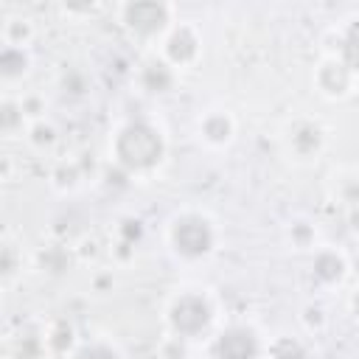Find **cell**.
<instances>
[{
	"mask_svg": "<svg viewBox=\"0 0 359 359\" xmlns=\"http://www.w3.org/2000/svg\"><path fill=\"white\" fill-rule=\"evenodd\" d=\"M165 241L171 252L182 261H202L216 250L219 230L216 222L202 210H182L174 213L165 230Z\"/></svg>",
	"mask_w": 359,
	"mask_h": 359,
	"instance_id": "2",
	"label": "cell"
},
{
	"mask_svg": "<svg viewBox=\"0 0 359 359\" xmlns=\"http://www.w3.org/2000/svg\"><path fill=\"white\" fill-rule=\"evenodd\" d=\"M165 323H168L171 334L194 339V337H199V334H205L210 328V323H213V303L199 289H185V292H180L168 303Z\"/></svg>",
	"mask_w": 359,
	"mask_h": 359,
	"instance_id": "4",
	"label": "cell"
},
{
	"mask_svg": "<svg viewBox=\"0 0 359 359\" xmlns=\"http://www.w3.org/2000/svg\"><path fill=\"white\" fill-rule=\"evenodd\" d=\"M283 140H286V151L294 160L309 163V160H317L325 149V126L317 118H294L286 126Z\"/></svg>",
	"mask_w": 359,
	"mask_h": 359,
	"instance_id": "7",
	"label": "cell"
},
{
	"mask_svg": "<svg viewBox=\"0 0 359 359\" xmlns=\"http://www.w3.org/2000/svg\"><path fill=\"white\" fill-rule=\"evenodd\" d=\"M81 177H84V168L79 165V160H76V157H65V160H59V163L53 165V171H50V185H53L56 191H73V188L81 182Z\"/></svg>",
	"mask_w": 359,
	"mask_h": 359,
	"instance_id": "16",
	"label": "cell"
},
{
	"mask_svg": "<svg viewBox=\"0 0 359 359\" xmlns=\"http://www.w3.org/2000/svg\"><path fill=\"white\" fill-rule=\"evenodd\" d=\"M348 65L351 70L359 76V20H353L345 31H342V42H339V50H337Z\"/></svg>",
	"mask_w": 359,
	"mask_h": 359,
	"instance_id": "18",
	"label": "cell"
},
{
	"mask_svg": "<svg viewBox=\"0 0 359 359\" xmlns=\"http://www.w3.org/2000/svg\"><path fill=\"white\" fill-rule=\"evenodd\" d=\"M196 135L208 149H227L236 140V118L227 109H208L196 121Z\"/></svg>",
	"mask_w": 359,
	"mask_h": 359,
	"instance_id": "9",
	"label": "cell"
},
{
	"mask_svg": "<svg viewBox=\"0 0 359 359\" xmlns=\"http://www.w3.org/2000/svg\"><path fill=\"white\" fill-rule=\"evenodd\" d=\"M180 81V73L163 62L157 53L146 56L140 65H137V84L143 93H154V95H163V93H171L174 84Z\"/></svg>",
	"mask_w": 359,
	"mask_h": 359,
	"instance_id": "11",
	"label": "cell"
},
{
	"mask_svg": "<svg viewBox=\"0 0 359 359\" xmlns=\"http://www.w3.org/2000/svg\"><path fill=\"white\" fill-rule=\"evenodd\" d=\"M348 255L337 247H320L311 255V278L320 286H342V280L348 278Z\"/></svg>",
	"mask_w": 359,
	"mask_h": 359,
	"instance_id": "10",
	"label": "cell"
},
{
	"mask_svg": "<svg viewBox=\"0 0 359 359\" xmlns=\"http://www.w3.org/2000/svg\"><path fill=\"white\" fill-rule=\"evenodd\" d=\"M20 98V107H22V112H25V121L28 123H34V121H42L45 118V98L39 95V93H22V95H17Z\"/></svg>",
	"mask_w": 359,
	"mask_h": 359,
	"instance_id": "24",
	"label": "cell"
},
{
	"mask_svg": "<svg viewBox=\"0 0 359 359\" xmlns=\"http://www.w3.org/2000/svg\"><path fill=\"white\" fill-rule=\"evenodd\" d=\"M67 359H123V356L118 353L115 345L95 339V342H84V345H79Z\"/></svg>",
	"mask_w": 359,
	"mask_h": 359,
	"instance_id": "21",
	"label": "cell"
},
{
	"mask_svg": "<svg viewBox=\"0 0 359 359\" xmlns=\"http://www.w3.org/2000/svg\"><path fill=\"white\" fill-rule=\"evenodd\" d=\"M191 345L185 337L177 334H165V339L160 342V359H188Z\"/></svg>",
	"mask_w": 359,
	"mask_h": 359,
	"instance_id": "22",
	"label": "cell"
},
{
	"mask_svg": "<svg viewBox=\"0 0 359 359\" xmlns=\"http://www.w3.org/2000/svg\"><path fill=\"white\" fill-rule=\"evenodd\" d=\"M317 93L328 101H342L351 98L359 87V76L351 70V65L339 56V53H325L317 65H314V76H311Z\"/></svg>",
	"mask_w": 359,
	"mask_h": 359,
	"instance_id": "6",
	"label": "cell"
},
{
	"mask_svg": "<svg viewBox=\"0 0 359 359\" xmlns=\"http://www.w3.org/2000/svg\"><path fill=\"white\" fill-rule=\"evenodd\" d=\"M45 345L50 353H73L79 345H76V328L67 323V320H56L50 323L48 334H45Z\"/></svg>",
	"mask_w": 359,
	"mask_h": 359,
	"instance_id": "14",
	"label": "cell"
},
{
	"mask_svg": "<svg viewBox=\"0 0 359 359\" xmlns=\"http://www.w3.org/2000/svg\"><path fill=\"white\" fill-rule=\"evenodd\" d=\"M0 126H3L6 137H14L17 132H25L28 121H25V112H22V107H20V98H17V95H6V98H3Z\"/></svg>",
	"mask_w": 359,
	"mask_h": 359,
	"instance_id": "17",
	"label": "cell"
},
{
	"mask_svg": "<svg viewBox=\"0 0 359 359\" xmlns=\"http://www.w3.org/2000/svg\"><path fill=\"white\" fill-rule=\"evenodd\" d=\"M348 227H351L353 236H359V205L348 208Z\"/></svg>",
	"mask_w": 359,
	"mask_h": 359,
	"instance_id": "26",
	"label": "cell"
},
{
	"mask_svg": "<svg viewBox=\"0 0 359 359\" xmlns=\"http://www.w3.org/2000/svg\"><path fill=\"white\" fill-rule=\"evenodd\" d=\"M269 359H309V351L303 348L300 339L294 337H278L272 345H269Z\"/></svg>",
	"mask_w": 359,
	"mask_h": 359,
	"instance_id": "20",
	"label": "cell"
},
{
	"mask_svg": "<svg viewBox=\"0 0 359 359\" xmlns=\"http://www.w3.org/2000/svg\"><path fill=\"white\" fill-rule=\"evenodd\" d=\"M348 309H351L353 320H359V286L351 292V297H348Z\"/></svg>",
	"mask_w": 359,
	"mask_h": 359,
	"instance_id": "27",
	"label": "cell"
},
{
	"mask_svg": "<svg viewBox=\"0 0 359 359\" xmlns=\"http://www.w3.org/2000/svg\"><path fill=\"white\" fill-rule=\"evenodd\" d=\"M261 351L258 334L247 325H230L216 334L213 339V356L216 359H255Z\"/></svg>",
	"mask_w": 359,
	"mask_h": 359,
	"instance_id": "8",
	"label": "cell"
},
{
	"mask_svg": "<svg viewBox=\"0 0 359 359\" xmlns=\"http://www.w3.org/2000/svg\"><path fill=\"white\" fill-rule=\"evenodd\" d=\"M56 140H59V132H56V126L48 121V118H42V121H34V123H28L25 126V143L34 149V151H50L53 146H56Z\"/></svg>",
	"mask_w": 359,
	"mask_h": 359,
	"instance_id": "15",
	"label": "cell"
},
{
	"mask_svg": "<svg viewBox=\"0 0 359 359\" xmlns=\"http://www.w3.org/2000/svg\"><path fill=\"white\" fill-rule=\"evenodd\" d=\"M300 323L306 325V331H323L325 328V311H323V306H317V303H309L306 309H303V314H300Z\"/></svg>",
	"mask_w": 359,
	"mask_h": 359,
	"instance_id": "25",
	"label": "cell"
},
{
	"mask_svg": "<svg viewBox=\"0 0 359 359\" xmlns=\"http://www.w3.org/2000/svg\"><path fill=\"white\" fill-rule=\"evenodd\" d=\"M0 36L6 48H28L34 39V20L25 14H6Z\"/></svg>",
	"mask_w": 359,
	"mask_h": 359,
	"instance_id": "12",
	"label": "cell"
},
{
	"mask_svg": "<svg viewBox=\"0 0 359 359\" xmlns=\"http://www.w3.org/2000/svg\"><path fill=\"white\" fill-rule=\"evenodd\" d=\"M157 56L163 62H168L177 73L180 70H191L202 59V31L188 20H177L171 25V31L160 39Z\"/></svg>",
	"mask_w": 359,
	"mask_h": 359,
	"instance_id": "5",
	"label": "cell"
},
{
	"mask_svg": "<svg viewBox=\"0 0 359 359\" xmlns=\"http://www.w3.org/2000/svg\"><path fill=\"white\" fill-rule=\"evenodd\" d=\"M28 70H31V50L28 48H6L3 45V53H0L3 81L6 84H14L22 76H28Z\"/></svg>",
	"mask_w": 359,
	"mask_h": 359,
	"instance_id": "13",
	"label": "cell"
},
{
	"mask_svg": "<svg viewBox=\"0 0 359 359\" xmlns=\"http://www.w3.org/2000/svg\"><path fill=\"white\" fill-rule=\"evenodd\" d=\"M118 22L135 39L137 45H160V39L171 31L177 22V6L174 3H121L118 6Z\"/></svg>",
	"mask_w": 359,
	"mask_h": 359,
	"instance_id": "3",
	"label": "cell"
},
{
	"mask_svg": "<svg viewBox=\"0 0 359 359\" xmlns=\"http://www.w3.org/2000/svg\"><path fill=\"white\" fill-rule=\"evenodd\" d=\"M62 90L70 93V95H84V93L90 90V79H87V73L79 70V67L65 70V73H62Z\"/></svg>",
	"mask_w": 359,
	"mask_h": 359,
	"instance_id": "23",
	"label": "cell"
},
{
	"mask_svg": "<svg viewBox=\"0 0 359 359\" xmlns=\"http://www.w3.org/2000/svg\"><path fill=\"white\" fill-rule=\"evenodd\" d=\"M165 160V137L149 121H126L112 137V163L132 174H151Z\"/></svg>",
	"mask_w": 359,
	"mask_h": 359,
	"instance_id": "1",
	"label": "cell"
},
{
	"mask_svg": "<svg viewBox=\"0 0 359 359\" xmlns=\"http://www.w3.org/2000/svg\"><path fill=\"white\" fill-rule=\"evenodd\" d=\"M286 238H289V244L297 250V252H303V250H314V244H317V230H314V224H309V222H292L289 227H286Z\"/></svg>",
	"mask_w": 359,
	"mask_h": 359,
	"instance_id": "19",
	"label": "cell"
}]
</instances>
